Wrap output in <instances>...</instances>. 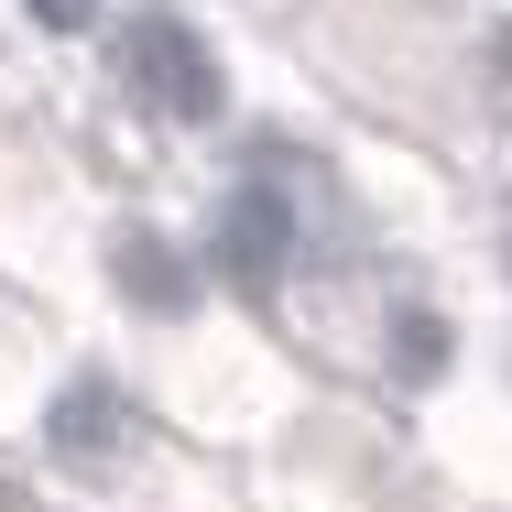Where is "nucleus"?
Segmentation results:
<instances>
[{"label":"nucleus","mask_w":512,"mask_h":512,"mask_svg":"<svg viewBox=\"0 0 512 512\" xmlns=\"http://www.w3.org/2000/svg\"><path fill=\"white\" fill-rule=\"evenodd\" d=\"M120 66H131V88L164 109V120H207L218 109V66H207V44L186 22H131L120 33Z\"/></svg>","instance_id":"f257e3e1"},{"label":"nucleus","mask_w":512,"mask_h":512,"mask_svg":"<svg viewBox=\"0 0 512 512\" xmlns=\"http://www.w3.org/2000/svg\"><path fill=\"white\" fill-rule=\"evenodd\" d=\"M284 240H295V218H284V197H262V186H251V197H229V229H218V262H229V273H240L251 295L273 284Z\"/></svg>","instance_id":"f03ea898"},{"label":"nucleus","mask_w":512,"mask_h":512,"mask_svg":"<svg viewBox=\"0 0 512 512\" xmlns=\"http://www.w3.org/2000/svg\"><path fill=\"white\" fill-rule=\"evenodd\" d=\"M120 393H109V382H77V393H66V404H55V447H66V458H99L109 436H120Z\"/></svg>","instance_id":"7ed1b4c3"},{"label":"nucleus","mask_w":512,"mask_h":512,"mask_svg":"<svg viewBox=\"0 0 512 512\" xmlns=\"http://www.w3.org/2000/svg\"><path fill=\"white\" fill-rule=\"evenodd\" d=\"M109 262H120V284H131V295H153V306H175V295H186V273H175V251H164L153 229H131V240H120Z\"/></svg>","instance_id":"20e7f679"},{"label":"nucleus","mask_w":512,"mask_h":512,"mask_svg":"<svg viewBox=\"0 0 512 512\" xmlns=\"http://www.w3.org/2000/svg\"><path fill=\"white\" fill-rule=\"evenodd\" d=\"M436 360H447V327L414 306V316H404V371H436Z\"/></svg>","instance_id":"39448f33"},{"label":"nucleus","mask_w":512,"mask_h":512,"mask_svg":"<svg viewBox=\"0 0 512 512\" xmlns=\"http://www.w3.org/2000/svg\"><path fill=\"white\" fill-rule=\"evenodd\" d=\"M33 11H44V22H88V0H33Z\"/></svg>","instance_id":"423d86ee"},{"label":"nucleus","mask_w":512,"mask_h":512,"mask_svg":"<svg viewBox=\"0 0 512 512\" xmlns=\"http://www.w3.org/2000/svg\"><path fill=\"white\" fill-rule=\"evenodd\" d=\"M502 55H512V33H502Z\"/></svg>","instance_id":"0eeeda50"}]
</instances>
